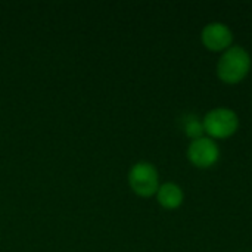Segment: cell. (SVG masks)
Returning <instances> with one entry per match:
<instances>
[{
    "label": "cell",
    "instance_id": "4",
    "mask_svg": "<svg viewBox=\"0 0 252 252\" xmlns=\"http://www.w3.org/2000/svg\"><path fill=\"white\" fill-rule=\"evenodd\" d=\"M188 159L196 168H210L220 159V148L208 136L192 140L188 146Z\"/></svg>",
    "mask_w": 252,
    "mask_h": 252
},
{
    "label": "cell",
    "instance_id": "1",
    "mask_svg": "<svg viewBox=\"0 0 252 252\" xmlns=\"http://www.w3.org/2000/svg\"><path fill=\"white\" fill-rule=\"evenodd\" d=\"M252 66L250 52L242 46H232L217 62V75L226 84H238L247 78Z\"/></svg>",
    "mask_w": 252,
    "mask_h": 252
},
{
    "label": "cell",
    "instance_id": "2",
    "mask_svg": "<svg viewBox=\"0 0 252 252\" xmlns=\"http://www.w3.org/2000/svg\"><path fill=\"white\" fill-rule=\"evenodd\" d=\"M202 124L205 128V134L211 139H229L232 137L238 128H239V117L238 114L230 109V108H213L210 109L204 118H202Z\"/></svg>",
    "mask_w": 252,
    "mask_h": 252
},
{
    "label": "cell",
    "instance_id": "5",
    "mask_svg": "<svg viewBox=\"0 0 252 252\" xmlns=\"http://www.w3.org/2000/svg\"><path fill=\"white\" fill-rule=\"evenodd\" d=\"M201 41L211 52H226L233 46V31L223 22H210L202 28Z\"/></svg>",
    "mask_w": 252,
    "mask_h": 252
},
{
    "label": "cell",
    "instance_id": "3",
    "mask_svg": "<svg viewBox=\"0 0 252 252\" xmlns=\"http://www.w3.org/2000/svg\"><path fill=\"white\" fill-rule=\"evenodd\" d=\"M128 185L131 190L142 198L157 195L159 189V174L157 167L148 161L136 162L128 171Z\"/></svg>",
    "mask_w": 252,
    "mask_h": 252
},
{
    "label": "cell",
    "instance_id": "6",
    "mask_svg": "<svg viewBox=\"0 0 252 252\" xmlns=\"http://www.w3.org/2000/svg\"><path fill=\"white\" fill-rule=\"evenodd\" d=\"M157 201L165 210H177L185 201V192L177 183L167 182L164 185H159V189L157 192Z\"/></svg>",
    "mask_w": 252,
    "mask_h": 252
},
{
    "label": "cell",
    "instance_id": "7",
    "mask_svg": "<svg viewBox=\"0 0 252 252\" xmlns=\"http://www.w3.org/2000/svg\"><path fill=\"white\" fill-rule=\"evenodd\" d=\"M185 133L192 140H198L201 137H205V128L202 124V120H198L196 117H190L185 121Z\"/></svg>",
    "mask_w": 252,
    "mask_h": 252
}]
</instances>
